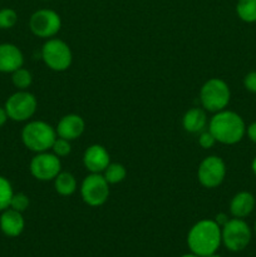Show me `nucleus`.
<instances>
[{
    "label": "nucleus",
    "instance_id": "16",
    "mask_svg": "<svg viewBox=\"0 0 256 257\" xmlns=\"http://www.w3.org/2000/svg\"><path fill=\"white\" fill-rule=\"evenodd\" d=\"M255 208V197L247 191L236 193L230 202V212L236 218H245Z\"/></svg>",
    "mask_w": 256,
    "mask_h": 257
},
{
    "label": "nucleus",
    "instance_id": "30",
    "mask_svg": "<svg viewBox=\"0 0 256 257\" xmlns=\"http://www.w3.org/2000/svg\"><path fill=\"white\" fill-rule=\"evenodd\" d=\"M215 221H216V222H217V225L221 227V226H223L226 222H227L228 218H227V216L223 215V213H218V215L216 216V220Z\"/></svg>",
    "mask_w": 256,
    "mask_h": 257
},
{
    "label": "nucleus",
    "instance_id": "5",
    "mask_svg": "<svg viewBox=\"0 0 256 257\" xmlns=\"http://www.w3.org/2000/svg\"><path fill=\"white\" fill-rule=\"evenodd\" d=\"M251 228L242 218L228 220L221 228V238L227 250L232 252L245 250L251 241Z\"/></svg>",
    "mask_w": 256,
    "mask_h": 257
},
{
    "label": "nucleus",
    "instance_id": "28",
    "mask_svg": "<svg viewBox=\"0 0 256 257\" xmlns=\"http://www.w3.org/2000/svg\"><path fill=\"white\" fill-rule=\"evenodd\" d=\"M246 133H247L248 138H250L253 143H256V122L251 123V124L246 128Z\"/></svg>",
    "mask_w": 256,
    "mask_h": 257
},
{
    "label": "nucleus",
    "instance_id": "11",
    "mask_svg": "<svg viewBox=\"0 0 256 257\" xmlns=\"http://www.w3.org/2000/svg\"><path fill=\"white\" fill-rule=\"evenodd\" d=\"M197 177L203 187H218L226 177V165L222 158L217 156L206 157L198 166Z\"/></svg>",
    "mask_w": 256,
    "mask_h": 257
},
{
    "label": "nucleus",
    "instance_id": "4",
    "mask_svg": "<svg viewBox=\"0 0 256 257\" xmlns=\"http://www.w3.org/2000/svg\"><path fill=\"white\" fill-rule=\"evenodd\" d=\"M231 92L227 83L220 78H211L200 90V100L202 107L208 112H220L227 107Z\"/></svg>",
    "mask_w": 256,
    "mask_h": 257
},
{
    "label": "nucleus",
    "instance_id": "26",
    "mask_svg": "<svg viewBox=\"0 0 256 257\" xmlns=\"http://www.w3.org/2000/svg\"><path fill=\"white\" fill-rule=\"evenodd\" d=\"M215 143L216 140L210 131H202V132H201L200 137H198V145H200L203 150H208V148L213 147Z\"/></svg>",
    "mask_w": 256,
    "mask_h": 257
},
{
    "label": "nucleus",
    "instance_id": "6",
    "mask_svg": "<svg viewBox=\"0 0 256 257\" xmlns=\"http://www.w3.org/2000/svg\"><path fill=\"white\" fill-rule=\"evenodd\" d=\"M42 58L45 65L54 72H64L73 62L69 45L60 39H48L42 48Z\"/></svg>",
    "mask_w": 256,
    "mask_h": 257
},
{
    "label": "nucleus",
    "instance_id": "9",
    "mask_svg": "<svg viewBox=\"0 0 256 257\" xmlns=\"http://www.w3.org/2000/svg\"><path fill=\"white\" fill-rule=\"evenodd\" d=\"M29 28L38 38H52L62 28V19L54 10L40 9L30 17Z\"/></svg>",
    "mask_w": 256,
    "mask_h": 257
},
{
    "label": "nucleus",
    "instance_id": "25",
    "mask_svg": "<svg viewBox=\"0 0 256 257\" xmlns=\"http://www.w3.org/2000/svg\"><path fill=\"white\" fill-rule=\"evenodd\" d=\"M28 207H29V197L25 193L19 192L13 195L12 202H10V208L23 213Z\"/></svg>",
    "mask_w": 256,
    "mask_h": 257
},
{
    "label": "nucleus",
    "instance_id": "29",
    "mask_svg": "<svg viewBox=\"0 0 256 257\" xmlns=\"http://www.w3.org/2000/svg\"><path fill=\"white\" fill-rule=\"evenodd\" d=\"M8 119H9V117L7 114V110L4 107H0V127H3Z\"/></svg>",
    "mask_w": 256,
    "mask_h": 257
},
{
    "label": "nucleus",
    "instance_id": "15",
    "mask_svg": "<svg viewBox=\"0 0 256 257\" xmlns=\"http://www.w3.org/2000/svg\"><path fill=\"white\" fill-rule=\"evenodd\" d=\"M25 221L22 212L7 208L0 215V230L8 237H18L24 231Z\"/></svg>",
    "mask_w": 256,
    "mask_h": 257
},
{
    "label": "nucleus",
    "instance_id": "31",
    "mask_svg": "<svg viewBox=\"0 0 256 257\" xmlns=\"http://www.w3.org/2000/svg\"><path fill=\"white\" fill-rule=\"evenodd\" d=\"M251 168H252V172H253V175L256 176V157L253 158L252 163H251Z\"/></svg>",
    "mask_w": 256,
    "mask_h": 257
},
{
    "label": "nucleus",
    "instance_id": "19",
    "mask_svg": "<svg viewBox=\"0 0 256 257\" xmlns=\"http://www.w3.org/2000/svg\"><path fill=\"white\" fill-rule=\"evenodd\" d=\"M238 18L245 23L256 22V0H238L236 5Z\"/></svg>",
    "mask_w": 256,
    "mask_h": 257
},
{
    "label": "nucleus",
    "instance_id": "23",
    "mask_svg": "<svg viewBox=\"0 0 256 257\" xmlns=\"http://www.w3.org/2000/svg\"><path fill=\"white\" fill-rule=\"evenodd\" d=\"M18 22V14L10 8H4L0 10V29H10Z\"/></svg>",
    "mask_w": 256,
    "mask_h": 257
},
{
    "label": "nucleus",
    "instance_id": "14",
    "mask_svg": "<svg viewBox=\"0 0 256 257\" xmlns=\"http://www.w3.org/2000/svg\"><path fill=\"white\" fill-rule=\"evenodd\" d=\"M85 123L78 114H67L58 122L57 136L68 141H74L83 135Z\"/></svg>",
    "mask_w": 256,
    "mask_h": 257
},
{
    "label": "nucleus",
    "instance_id": "20",
    "mask_svg": "<svg viewBox=\"0 0 256 257\" xmlns=\"http://www.w3.org/2000/svg\"><path fill=\"white\" fill-rule=\"evenodd\" d=\"M104 173V178L109 185H115V183L122 182L127 176V171H125L124 166L120 163H109L108 167L103 171Z\"/></svg>",
    "mask_w": 256,
    "mask_h": 257
},
{
    "label": "nucleus",
    "instance_id": "33",
    "mask_svg": "<svg viewBox=\"0 0 256 257\" xmlns=\"http://www.w3.org/2000/svg\"><path fill=\"white\" fill-rule=\"evenodd\" d=\"M207 257H221V256H218V255H215V253H213V255H210V256H207Z\"/></svg>",
    "mask_w": 256,
    "mask_h": 257
},
{
    "label": "nucleus",
    "instance_id": "10",
    "mask_svg": "<svg viewBox=\"0 0 256 257\" xmlns=\"http://www.w3.org/2000/svg\"><path fill=\"white\" fill-rule=\"evenodd\" d=\"M30 173L38 181H52L62 172V163L54 153L40 152L32 158L29 165Z\"/></svg>",
    "mask_w": 256,
    "mask_h": 257
},
{
    "label": "nucleus",
    "instance_id": "8",
    "mask_svg": "<svg viewBox=\"0 0 256 257\" xmlns=\"http://www.w3.org/2000/svg\"><path fill=\"white\" fill-rule=\"evenodd\" d=\"M80 195L88 206L98 207L107 202L109 197V183L100 173H90L83 180Z\"/></svg>",
    "mask_w": 256,
    "mask_h": 257
},
{
    "label": "nucleus",
    "instance_id": "27",
    "mask_svg": "<svg viewBox=\"0 0 256 257\" xmlns=\"http://www.w3.org/2000/svg\"><path fill=\"white\" fill-rule=\"evenodd\" d=\"M243 85L251 93H256V70L250 72L243 78Z\"/></svg>",
    "mask_w": 256,
    "mask_h": 257
},
{
    "label": "nucleus",
    "instance_id": "2",
    "mask_svg": "<svg viewBox=\"0 0 256 257\" xmlns=\"http://www.w3.org/2000/svg\"><path fill=\"white\" fill-rule=\"evenodd\" d=\"M208 131L213 135L216 142L222 145H236L243 138L246 125L242 117L232 110H220L211 118Z\"/></svg>",
    "mask_w": 256,
    "mask_h": 257
},
{
    "label": "nucleus",
    "instance_id": "21",
    "mask_svg": "<svg viewBox=\"0 0 256 257\" xmlns=\"http://www.w3.org/2000/svg\"><path fill=\"white\" fill-rule=\"evenodd\" d=\"M13 195H14V191H13L10 181L4 176H0V212L10 207Z\"/></svg>",
    "mask_w": 256,
    "mask_h": 257
},
{
    "label": "nucleus",
    "instance_id": "13",
    "mask_svg": "<svg viewBox=\"0 0 256 257\" xmlns=\"http://www.w3.org/2000/svg\"><path fill=\"white\" fill-rule=\"evenodd\" d=\"M24 55L14 44H0V73H13L23 67Z\"/></svg>",
    "mask_w": 256,
    "mask_h": 257
},
{
    "label": "nucleus",
    "instance_id": "1",
    "mask_svg": "<svg viewBox=\"0 0 256 257\" xmlns=\"http://www.w3.org/2000/svg\"><path fill=\"white\" fill-rule=\"evenodd\" d=\"M221 227L215 220H201L192 226L187 236L191 252L200 257L213 255L220 247Z\"/></svg>",
    "mask_w": 256,
    "mask_h": 257
},
{
    "label": "nucleus",
    "instance_id": "24",
    "mask_svg": "<svg viewBox=\"0 0 256 257\" xmlns=\"http://www.w3.org/2000/svg\"><path fill=\"white\" fill-rule=\"evenodd\" d=\"M53 153L58 157H65L70 153L72 151V147H70V141L64 140V138H55L54 143L52 146Z\"/></svg>",
    "mask_w": 256,
    "mask_h": 257
},
{
    "label": "nucleus",
    "instance_id": "32",
    "mask_svg": "<svg viewBox=\"0 0 256 257\" xmlns=\"http://www.w3.org/2000/svg\"><path fill=\"white\" fill-rule=\"evenodd\" d=\"M181 257H200V256L195 255V253H188V255H183V256H181Z\"/></svg>",
    "mask_w": 256,
    "mask_h": 257
},
{
    "label": "nucleus",
    "instance_id": "17",
    "mask_svg": "<svg viewBox=\"0 0 256 257\" xmlns=\"http://www.w3.org/2000/svg\"><path fill=\"white\" fill-rule=\"evenodd\" d=\"M183 128L190 133H201L205 131L207 124V117H206L205 110L201 108H192L187 110L183 115L182 119Z\"/></svg>",
    "mask_w": 256,
    "mask_h": 257
},
{
    "label": "nucleus",
    "instance_id": "34",
    "mask_svg": "<svg viewBox=\"0 0 256 257\" xmlns=\"http://www.w3.org/2000/svg\"><path fill=\"white\" fill-rule=\"evenodd\" d=\"M255 232H256V221H255Z\"/></svg>",
    "mask_w": 256,
    "mask_h": 257
},
{
    "label": "nucleus",
    "instance_id": "18",
    "mask_svg": "<svg viewBox=\"0 0 256 257\" xmlns=\"http://www.w3.org/2000/svg\"><path fill=\"white\" fill-rule=\"evenodd\" d=\"M55 191L60 196H70L77 190V180L69 172H60L54 178Z\"/></svg>",
    "mask_w": 256,
    "mask_h": 257
},
{
    "label": "nucleus",
    "instance_id": "3",
    "mask_svg": "<svg viewBox=\"0 0 256 257\" xmlns=\"http://www.w3.org/2000/svg\"><path fill=\"white\" fill-rule=\"evenodd\" d=\"M57 138V131L43 120H33L24 125L22 131V141L25 147L35 153L47 152Z\"/></svg>",
    "mask_w": 256,
    "mask_h": 257
},
{
    "label": "nucleus",
    "instance_id": "22",
    "mask_svg": "<svg viewBox=\"0 0 256 257\" xmlns=\"http://www.w3.org/2000/svg\"><path fill=\"white\" fill-rule=\"evenodd\" d=\"M12 82L15 88L19 90H27L33 82L32 73L24 68H19L12 73Z\"/></svg>",
    "mask_w": 256,
    "mask_h": 257
},
{
    "label": "nucleus",
    "instance_id": "7",
    "mask_svg": "<svg viewBox=\"0 0 256 257\" xmlns=\"http://www.w3.org/2000/svg\"><path fill=\"white\" fill-rule=\"evenodd\" d=\"M38 102L34 94L27 90H18L5 102V110L9 119L14 122H25L34 115Z\"/></svg>",
    "mask_w": 256,
    "mask_h": 257
},
{
    "label": "nucleus",
    "instance_id": "12",
    "mask_svg": "<svg viewBox=\"0 0 256 257\" xmlns=\"http://www.w3.org/2000/svg\"><path fill=\"white\" fill-rule=\"evenodd\" d=\"M83 163L90 173H102L110 163L109 153L103 146L92 145L83 155Z\"/></svg>",
    "mask_w": 256,
    "mask_h": 257
}]
</instances>
